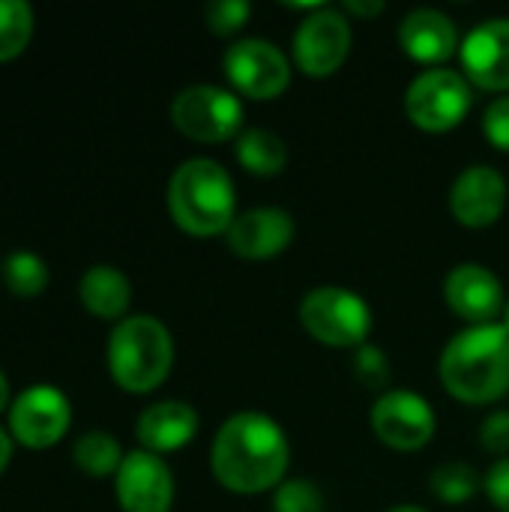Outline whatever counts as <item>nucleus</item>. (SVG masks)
I'll use <instances>...</instances> for the list:
<instances>
[{
  "mask_svg": "<svg viewBox=\"0 0 509 512\" xmlns=\"http://www.w3.org/2000/svg\"><path fill=\"white\" fill-rule=\"evenodd\" d=\"M291 444L276 420L258 411L234 414L222 423L210 447L213 477L237 495H261L285 483Z\"/></svg>",
  "mask_w": 509,
  "mask_h": 512,
  "instance_id": "obj_1",
  "label": "nucleus"
},
{
  "mask_svg": "<svg viewBox=\"0 0 509 512\" xmlns=\"http://www.w3.org/2000/svg\"><path fill=\"white\" fill-rule=\"evenodd\" d=\"M441 384L465 405H492L509 393V327L477 324L450 339L438 363Z\"/></svg>",
  "mask_w": 509,
  "mask_h": 512,
  "instance_id": "obj_2",
  "label": "nucleus"
},
{
  "mask_svg": "<svg viewBox=\"0 0 509 512\" xmlns=\"http://www.w3.org/2000/svg\"><path fill=\"white\" fill-rule=\"evenodd\" d=\"M168 210L192 237L228 234L237 219V195L228 171L204 156L186 159L168 180Z\"/></svg>",
  "mask_w": 509,
  "mask_h": 512,
  "instance_id": "obj_3",
  "label": "nucleus"
},
{
  "mask_svg": "<svg viewBox=\"0 0 509 512\" xmlns=\"http://www.w3.org/2000/svg\"><path fill=\"white\" fill-rule=\"evenodd\" d=\"M174 366V339L168 327L150 315L123 318L108 339L111 378L126 393L156 390Z\"/></svg>",
  "mask_w": 509,
  "mask_h": 512,
  "instance_id": "obj_4",
  "label": "nucleus"
},
{
  "mask_svg": "<svg viewBox=\"0 0 509 512\" xmlns=\"http://www.w3.org/2000/svg\"><path fill=\"white\" fill-rule=\"evenodd\" d=\"M300 324L315 342L330 348H360L372 330V312L360 294L339 285H321L303 297Z\"/></svg>",
  "mask_w": 509,
  "mask_h": 512,
  "instance_id": "obj_5",
  "label": "nucleus"
},
{
  "mask_svg": "<svg viewBox=\"0 0 509 512\" xmlns=\"http://www.w3.org/2000/svg\"><path fill=\"white\" fill-rule=\"evenodd\" d=\"M474 105L471 81L444 66H432L420 72L405 90V114L414 126L426 132H450L456 129Z\"/></svg>",
  "mask_w": 509,
  "mask_h": 512,
  "instance_id": "obj_6",
  "label": "nucleus"
},
{
  "mask_svg": "<svg viewBox=\"0 0 509 512\" xmlns=\"http://www.w3.org/2000/svg\"><path fill=\"white\" fill-rule=\"evenodd\" d=\"M243 102L234 90L216 84H192L180 90L171 102V123L192 141L219 144L237 141L243 132Z\"/></svg>",
  "mask_w": 509,
  "mask_h": 512,
  "instance_id": "obj_7",
  "label": "nucleus"
},
{
  "mask_svg": "<svg viewBox=\"0 0 509 512\" xmlns=\"http://www.w3.org/2000/svg\"><path fill=\"white\" fill-rule=\"evenodd\" d=\"M225 75L249 99H276L291 84V60L270 39H240L222 57Z\"/></svg>",
  "mask_w": 509,
  "mask_h": 512,
  "instance_id": "obj_8",
  "label": "nucleus"
},
{
  "mask_svg": "<svg viewBox=\"0 0 509 512\" xmlns=\"http://www.w3.org/2000/svg\"><path fill=\"white\" fill-rule=\"evenodd\" d=\"M348 51H351V24L333 6H321L309 12L294 33V63L309 78L333 75L345 63Z\"/></svg>",
  "mask_w": 509,
  "mask_h": 512,
  "instance_id": "obj_9",
  "label": "nucleus"
},
{
  "mask_svg": "<svg viewBox=\"0 0 509 512\" xmlns=\"http://www.w3.org/2000/svg\"><path fill=\"white\" fill-rule=\"evenodd\" d=\"M372 429L390 450L414 453L435 438L438 420L423 396L411 390H387L372 408Z\"/></svg>",
  "mask_w": 509,
  "mask_h": 512,
  "instance_id": "obj_10",
  "label": "nucleus"
},
{
  "mask_svg": "<svg viewBox=\"0 0 509 512\" xmlns=\"http://www.w3.org/2000/svg\"><path fill=\"white\" fill-rule=\"evenodd\" d=\"M69 420V399L57 387L36 384L9 408V435L30 450H45L66 435Z\"/></svg>",
  "mask_w": 509,
  "mask_h": 512,
  "instance_id": "obj_11",
  "label": "nucleus"
},
{
  "mask_svg": "<svg viewBox=\"0 0 509 512\" xmlns=\"http://www.w3.org/2000/svg\"><path fill=\"white\" fill-rule=\"evenodd\" d=\"M114 489L123 512H168L174 504V477L162 456L135 450L126 453L114 474Z\"/></svg>",
  "mask_w": 509,
  "mask_h": 512,
  "instance_id": "obj_12",
  "label": "nucleus"
},
{
  "mask_svg": "<svg viewBox=\"0 0 509 512\" xmlns=\"http://www.w3.org/2000/svg\"><path fill=\"white\" fill-rule=\"evenodd\" d=\"M462 75L483 90H509V18H489L471 27L459 48Z\"/></svg>",
  "mask_w": 509,
  "mask_h": 512,
  "instance_id": "obj_13",
  "label": "nucleus"
},
{
  "mask_svg": "<svg viewBox=\"0 0 509 512\" xmlns=\"http://www.w3.org/2000/svg\"><path fill=\"white\" fill-rule=\"evenodd\" d=\"M507 207V180L492 165L465 168L450 189V210L465 228H489Z\"/></svg>",
  "mask_w": 509,
  "mask_h": 512,
  "instance_id": "obj_14",
  "label": "nucleus"
},
{
  "mask_svg": "<svg viewBox=\"0 0 509 512\" xmlns=\"http://www.w3.org/2000/svg\"><path fill=\"white\" fill-rule=\"evenodd\" d=\"M294 219L282 207H252L237 213L228 228V246L246 261H267L294 243Z\"/></svg>",
  "mask_w": 509,
  "mask_h": 512,
  "instance_id": "obj_15",
  "label": "nucleus"
},
{
  "mask_svg": "<svg viewBox=\"0 0 509 512\" xmlns=\"http://www.w3.org/2000/svg\"><path fill=\"white\" fill-rule=\"evenodd\" d=\"M447 306L465 318L471 327L477 324H495L498 315H504V288L498 276L483 264H459L450 270L444 282Z\"/></svg>",
  "mask_w": 509,
  "mask_h": 512,
  "instance_id": "obj_16",
  "label": "nucleus"
},
{
  "mask_svg": "<svg viewBox=\"0 0 509 512\" xmlns=\"http://www.w3.org/2000/svg\"><path fill=\"white\" fill-rule=\"evenodd\" d=\"M399 45L417 63H444L462 48L453 18L432 6H420L402 18Z\"/></svg>",
  "mask_w": 509,
  "mask_h": 512,
  "instance_id": "obj_17",
  "label": "nucleus"
},
{
  "mask_svg": "<svg viewBox=\"0 0 509 512\" xmlns=\"http://www.w3.org/2000/svg\"><path fill=\"white\" fill-rule=\"evenodd\" d=\"M138 441L147 453H174L186 447L198 432V414L186 402H156L138 417Z\"/></svg>",
  "mask_w": 509,
  "mask_h": 512,
  "instance_id": "obj_18",
  "label": "nucleus"
},
{
  "mask_svg": "<svg viewBox=\"0 0 509 512\" xmlns=\"http://www.w3.org/2000/svg\"><path fill=\"white\" fill-rule=\"evenodd\" d=\"M78 297H81V303H84V309L90 315L114 321V318L126 315L129 300H132V288H129V279L117 267L96 264L81 276Z\"/></svg>",
  "mask_w": 509,
  "mask_h": 512,
  "instance_id": "obj_19",
  "label": "nucleus"
},
{
  "mask_svg": "<svg viewBox=\"0 0 509 512\" xmlns=\"http://www.w3.org/2000/svg\"><path fill=\"white\" fill-rule=\"evenodd\" d=\"M234 153H237V162L249 174H258V177H276L288 165V147H285V141L273 129H264V126L243 129L237 135Z\"/></svg>",
  "mask_w": 509,
  "mask_h": 512,
  "instance_id": "obj_20",
  "label": "nucleus"
},
{
  "mask_svg": "<svg viewBox=\"0 0 509 512\" xmlns=\"http://www.w3.org/2000/svg\"><path fill=\"white\" fill-rule=\"evenodd\" d=\"M75 465L90 474V477H108V474H117L120 465H123V453H120V444L117 438H111L108 432H87L75 441Z\"/></svg>",
  "mask_w": 509,
  "mask_h": 512,
  "instance_id": "obj_21",
  "label": "nucleus"
},
{
  "mask_svg": "<svg viewBox=\"0 0 509 512\" xmlns=\"http://www.w3.org/2000/svg\"><path fill=\"white\" fill-rule=\"evenodd\" d=\"M429 489L447 507H459V504H468L483 489V477L465 462H447L432 471Z\"/></svg>",
  "mask_w": 509,
  "mask_h": 512,
  "instance_id": "obj_22",
  "label": "nucleus"
},
{
  "mask_svg": "<svg viewBox=\"0 0 509 512\" xmlns=\"http://www.w3.org/2000/svg\"><path fill=\"white\" fill-rule=\"evenodd\" d=\"M33 36V9L24 0H0V63L18 57Z\"/></svg>",
  "mask_w": 509,
  "mask_h": 512,
  "instance_id": "obj_23",
  "label": "nucleus"
},
{
  "mask_svg": "<svg viewBox=\"0 0 509 512\" xmlns=\"http://www.w3.org/2000/svg\"><path fill=\"white\" fill-rule=\"evenodd\" d=\"M6 288L18 297H36L48 288V267L33 252H12L3 264Z\"/></svg>",
  "mask_w": 509,
  "mask_h": 512,
  "instance_id": "obj_24",
  "label": "nucleus"
},
{
  "mask_svg": "<svg viewBox=\"0 0 509 512\" xmlns=\"http://www.w3.org/2000/svg\"><path fill=\"white\" fill-rule=\"evenodd\" d=\"M276 512H324V495L309 480H285L276 489Z\"/></svg>",
  "mask_w": 509,
  "mask_h": 512,
  "instance_id": "obj_25",
  "label": "nucleus"
},
{
  "mask_svg": "<svg viewBox=\"0 0 509 512\" xmlns=\"http://www.w3.org/2000/svg\"><path fill=\"white\" fill-rule=\"evenodd\" d=\"M354 378L366 390H384L390 384V360L375 345H360L354 354Z\"/></svg>",
  "mask_w": 509,
  "mask_h": 512,
  "instance_id": "obj_26",
  "label": "nucleus"
},
{
  "mask_svg": "<svg viewBox=\"0 0 509 512\" xmlns=\"http://www.w3.org/2000/svg\"><path fill=\"white\" fill-rule=\"evenodd\" d=\"M252 15V6L246 0H213L207 3V24L219 36H231L240 27H246Z\"/></svg>",
  "mask_w": 509,
  "mask_h": 512,
  "instance_id": "obj_27",
  "label": "nucleus"
},
{
  "mask_svg": "<svg viewBox=\"0 0 509 512\" xmlns=\"http://www.w3.org/2000/svg\"><path fill=\"white\" fill-rule=\"evenodd\" d=\"M483 135L489 138L492 147L509 153V96L489 102V108L483 114Z\"/></svg>",
  "mask_w": 509,
  "mask_h": 512,
  "instance_id": "obj_28",
  "label": "nucleus"
},
{
  "mask_svg": "<svg viewBox=\"0 0 509 512\" xmlns=\"http://www.w3.org/2000/svg\"><path fill=\"white\" fill-rule=\"evenodd\" d=\"M480 444L495 453L509 459V411H495L483 420L480 426Z\"/></svg>",
  "mask_w": 509,
  "mask_h": 512,
  "instance_id": "obj_29",
  "label": "nucleus"
},
{
  "mask_svg": "<svg viewBox=\"0 0 509 512\" xmlns=\"http://www.w3.org/2000/svg\"><path fill=\"white\" fill-rule=\"evenodd\" d=\"M483 489H486L489 501L495 504V510L509 512V459H501L489 468Z\"/></svg>",
  "mask_w": 509,
  "mask_h": 512,
  "instance_id": "obj_30",
  "label": "nucleus"
},
{
  "mask_svg": "<svg viewBox=\"0 0 509 512\" xmlns=\"http://www.w3.org/2000/svg\"><path fill=\"white\" fill-rule=\"evenodd\" d=\"M384 9L381 0H372V3H357V0H348L345 3V12H354V15H363V18H372Z\"/></svg>",
  "mask_w": 509,
  "mask_h": 512,
  "instance_id": "obj_31",
  "label": "nucleus"
},
{
  "mask_svg": "<svg viewBox=\"0 0 509 512\" xmlns=\"http://www.w3.org/2000/svg\"><path fill=\"white\" fill-rule=\"evenodd\" d=\"M9 456H12V438L0 429V474H3L6 465H9Z\"/></svg>",
  "mask_w": 509,
  "mask_h": 512,
  "instance_id": "obj_32",
  "label": "nucleus"
},
{
  "mask_svg": "<svg viewBox=\"0 0 509 512\" xmlns=\"http://www.w3.org/2000/svg\"><path fill=\"white\" fill-rule=\"evenodd\" d=\"M9 405V384H6V375L0 372V411Z\"/></svg>",
  "mask_w": 509,
  "mask_h": 512,
  "instance_id": "obj_33",
  "label": "nucleus"
},
{
  "mask_svg": "<svg viewBox=\"0 0 509 512\" xmlns=\"http://www.w3.org/2000/svg\"><path fill=\"white\" fill-rule=\"evenodd\" d=\"M387 512H429V510H423V507H411V504H402V507H393V510H387Z\"/></svg>",
  "mask_w": 509,
  "mask_h": 512,
  "instance_id": "obj_34",
  "label": "nucleus"
},
{
  "mask_svg": "<svg viewBox=\"0 0 509 512\" xmlns=\"http://www.w3.org/2000/svg\"><path fill=\"white\" fill-rule=\"evenodd\" d=\"M501 318H504L501 324H504V327H509V297H507V306H504V315H501Z\"/></svg>",
  "mask_w": 509,
  "mask_h": 512,
  "instance_id": "obj_35",
  "label": "nucleus"
}]
</instances>
